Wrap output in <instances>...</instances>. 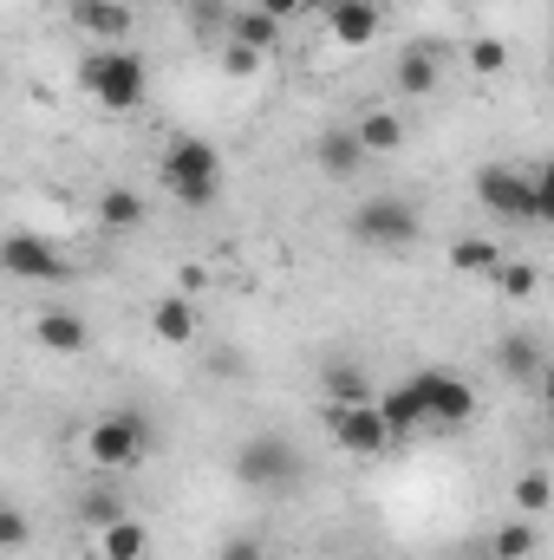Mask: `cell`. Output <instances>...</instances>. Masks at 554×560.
Instances as JSON below:
<instances>
[{
    "instance_id": "1",
    "label": "cell",
    "mask_w": 554,
    "mask_h": 560,
    "mask_svg": "<svg viewBox=\"0 0 554 560\" xmlns=\"http://www.w3.org/2000/svg\"><path fill=\"white\" fill-rule=\"evenodd\" d=\"M157 176H163V189H170L183 209H209V202L222 196V150L209 138H170Z\"/></svg>"
},
{
    "instance_id": "2",
    "label": "cell",
    "mask_w": 554,
    "mask_h": 560,
    "mask_svg": "<svg viewBox=\"0 0 554 560\" xmlns=\"http://www.w3.org/2000/svg\"><path fill=\"white\" fill-rule=\"evenodd\" d=\"M79 85H85L105 112H138L143 85H150L143 52H131V46H99V52H85V59H79Z\"/></svg>"
},
{
    "instance_id": "3",
    "label": "cell",
    "mask_w": 554,
    "mask_h": 560,
    "mask_svg": "<svg viewBox=\"0 0 554 560\" xmlns=\"http://www.w3.org/2000/svg\"><path fill=\"white\" fill-rule=\"evenodd\" d=\"M300 450L275 436V430H262V436H249L242 450H235V476H242V489H262V495H280V489H293L300 482Z\"/></svg>"
},
{
    "instance_id": "4",
    "label": "cell",
    "mask_w": 554,
    "mask_h": 560,
    "mask_svg": "<svg viewBox=\"0 0 554 560\" xmlns=\"http://www.w3.org/2000/svg\"><path fill=\"white\" fill-rule=\"evenodd\" d=\"M85 456L99 463V469H138L143 456H150V423L131 418V411H112V418H99L85 430Z\"/></svg>"
},
{
    "instance_id": "5",
    "label": "cell",
    "mask_w": 554,
    "mask_h": 560,
    "mask_svg": "<svg viewBox=\"0 0 554 560\" xmlns=\"http://www.w3.org/2000/svg\"><path fill=\"white\" fill-rule=\"evenodd\" d=\"M353 242L366 248H412L417 242V202L405 196H372L353 209Z\"/></svg>"
},
{
    "instance_id": "6",
    "label": "cell",
    "mask_w": 554,
    "mask_h": 560,
    "mask_svg": "<svg viewBox=\"0 0 554 560\" xmlns=\"http://www.w3.org/2000/svg\"><path fill=\"white\" fill-rule=\"evenodd\" d=\"M417 405H424V430H463L476 418V392L457 372H417Z\"/></svg>"
},
{
    "instance_id": "7",
    "label": "cell",
    "mask_w": 554,
    "mask_h": 560,
    "mask_svg": "<svg viewBox=\"0 0 554 560\" xmlns=\"http://www.w3.org/2000/svg\"><path fill=\"white\" fill-rule=\"evenodd\" d=\"M476 202L503 222H535V189H529V170H509V163H483L476 170Z\"/></svg>"
},
{
    "instance_id": "8",
    "label": "cell",
    "mask_w": 554,
    "mask_h": 560,
    "mask_svg": "<svg viewBox=\"0 0 554 560\" xmlns=\"http://www.w3.org/2000/svg\"><path fill=\"white\" fill-rule=\"evenodd\" d=\"M0 275L7 280H66L72 268L59 261V248L33 229H7L0 235Z\"/></svg>"
},
{
    "instance_id": "9",
    "label": "cell",
    "mask_w": 554,
    "mask_h": 560,
    "mask_svg": "<svg viewBox=\"0 0 554 560\" xmlns=\"http://www.w3.org/2000/svg\"><path fill=\"white\" fill-rule=\"evenodd\" d=\"M326 430H333V443H339L346 456H379V450H392V436H385V423H379L372 405H333Z\"/></svg>"
},
{
    "instance_id": "10",
    "label": "cell",
    "mask_w": 554,
    "mask_h": 560,
    "mask_svg": "<svg viewBox=\"0 0 554 560\" xmlns=\"http://www.w3.org/2000/svg\"><path fill=\"white\" fill-rule=\"evenodd\" d=\"M326 33H333L346 52H359V46H372V39L385 33V13H379V0H346V7L326 13Z\"/></svg>"
},
{
    "instance_id": "11",
    "label": "cell",
    "mask_w": 554,
    "mask_h": 560,
    "mask_svg": "<svg viewBox=\"0 0 554 560\" xmlns=\"http://www.w3.org/2000/svg\"><path fill=\"white\" fill-rule=\"evenodd\" d=\"M372 411H379V423H385V436H392V443H412L417 430H424V405H417L412 378H405V385H392V392H372Z\"/></svg>"
},
{
    "instance_id": "12",
    "label": "cell",
    "mask_w": 554,
    "mask_h": 560,
    "mask_svg": "<svg viewBox=\"0 0 554 560\" xmlns=\"http://www.w3.org/2000/svg\"><path fill=\"white\" fill-rule=\"evenodd\" d=\"M33 346H46V352H59V359H79V352L92 346V326H85L79 313H33Z\"/></svg>"
},
{
    "instance_id": "13",
    "label": "cell",
    "mask_w": 554,
    "mask_h": 560,
    "mask_svg": "<svg viewBox=\"0 0 554 560\" xmlns=\"http://www.w3.org/2000/svg\"><path fill=\"white\" fill-rule=\"evenodd\" d=\"M313 156H320V170H326V176H339V183L366 170V143L353 138V125H326L320 143H313Z\"/></svg>"
},
{
    "instance_id": "14",
    "label": "cell",
    "mask_w": 554,
    "mask_h": 560,
    "mask_svg": "<svg viewBox=\"0 0 554 560\" xmlns=\"http://www.w3.org/2000/svg\"><path fill=\"white\" fill-rule=\"evenodd\" d=\"M99 560H150V528L138 515H118L99 528Z\"/></svg>"
},
{
    "instance_id": "15",
    "label": "cell",
    "mask_w": 554,
    "mask_h": 560,
    "mask_svg": "<svg viewBox=\"0 0 554 560\" xmlns=\"http://www.w3.org/2000/svg\"><path fill=\"white\" fill-rule=\"evenodd\" d=\"M150 332H157L163 346H189V339H196V306H189L183 293H163V300L150 306Z\"/></svg>"
},
{
    "instance_id": "16",
    "label": "cell",
    "mask_w": 554,
    "mask_h": 560,
    "mask_svg": "<svg viewBox=\"0 0 554 560\" xmlns=\"http://www.w3.org/2000/svg\"><path fill=\"white\" fill-rule=\"evenodd\" d=\"M72 20H79L92 39H112V46L131 33V7H125V0H79V7H72Z\"/></svg>"
},
{
    "instance_id": "17",
    "label": "cell",
    "mask_w": 554,
    "mask_h": 560,
    "mask_svg": "<svg viewBox=\"0 0 554 560\" xmlns=\"http://www.w3.org/2000/svg\"><path fill=\"white\" fill-rule=\"evenodd\" d=\"M353 138L366 143V156H392V150H405V118L392 105H379V112H366L353 125Z\"/></svg>"
},
{
    "instance_id": "18",
    "label": "cell",
    "mask_w": 554,
    "mask_h": 560,
    "mask_svg": "<svg viewBox=\"0 0 554 560\" xmlns=\"http://www.w3.org/2000/svg\"><path fill=\"white\" fill-rule=\"evenodd\" d=\"M437 72H443L437 52H430V46H412V52L399 59V72H392V79H399V98H430V92H437Z\"/></svg>"
},
{
    "instance_id": "19",
    "label": "cell",
    "mask_w": 554,
    "mask_h": 560,
    "mask_svg": "<svg viewBox=\"0 0 554 560\" xmlns=\"http://www.w3.org/2000/svg\"><path fill=\"white\" fill-rule=\"evenodd\" d=\"M99 222H105L112 235H131V229H143V196H138V189H125V183H112V189L99 196Z\"/></svg>"
},
{
    "instance_id": "20",
    "label": "cell",
    "mask_w": 554,
    "mask_h": 560,
    "mask_svg": "<svg viewBox=\"0 0 554 560\" xmlns=\"http://www.w3.org/2000/svg\"><path fill=\"white\" fill-rule=\"evenodd\" d=\"M496 365H503L509 378H522V385H535V378H542V346H535L529 332H509V339L496 346Z\"/></svg>"
},
{
    "instance_id": "21",
    "label": "cell",
    "mask_w": 554,
    "mask_h": 560,
    "mask_svg": "<svg viewBox=\"0 0 554 560\" xmlns=\"http://www.w3.org/2000/svg\"><path fill=\"white\" fill-rule=\"evenodd\" d=\"M229 39L235 46H255V52H268L280 39V20H268L262 7H242V13H229Z\"/></svg>"
},
{
    "instance_id": "22",
    "label": "cell",
    "mask_w": 554,
    "mask_h": 560,
    "mask_svg": "<svg viewBox=\"0 0 554 560\" xmlns=\"http://www.w3.org/2000/svg\"><path fill=\"white\" fill-rule=\"evenodd\" d=\"M535 548H542V528H535L529 515L489 535V555H496V560H529V555H535Z\"/></svg>"
},
{
    "instance_id": "23",
    "label": "cell",
    "mask_w": 554,
    "mask_h": 560,
    "mask_svg": "<svg viewBox=\"0 0 554 560\" xmlns=\"http://www.w3.org/2000/svg\"><path fill=\"white\" fill-rule=\"evenodd\" d=\"M496 261H503V248H496V242H483V235H463V242H457V248H450V268H457V275H496Z\"/></svg>"
},
{
    "instance_id": "24",
    "label": "cell",
    "mask_w": 554,
    "mask_h": 560,
    "mask_svg": "<svg viewBox=\"0 0 554 560\" xmlns=\"http://www.w3.org/2000/svg\"><path fill=\"white\" fill-rule=\"evenodd\" d=\"M549 502H554L549 469H522V476H516V509H522L529 522H542V515H549Z\"/></svg>"
},
{
    "instance_id": "25",
    "label": "cell",
    "mask_w": 554,
    "mask_h": 560,
    "mask_svg": "<svg viewBox=\"0 0 554 560\" xmlns=\"http://www.w3.org/2000/svg\"><path fill=\"white\" fill-rule=\"evenodd\" d=\"M326 398H333V405H372V378H366L359 365H333V372H326Z\"/></svg>"
},
{
    "instance_id": "26",
    "label": "cell",
    "mask_w": 554,
    "mask_h": 560,
    "mask_svg": "<svg viewBox=\"0 0 554 560\" xmlns=\"http://www.w3.org/2000/svg\"><path fill=\"white\" fill-rule=\"evenodd\" d=\"M496 287H503V293H509V300H529V293H535V287H542V275H535V268H529V261H496Z\"/></svg>"
},
{
    "instance_id": "27",
    "label": "cell",
    "mask_w": 554,
    "mask_h": 560,
    "mask_svg": "<svg viewBox=\"0 0 554 560\" xmlns=\"http://www.w3.org/2000/svg\"><path fill=\"white\" fill-rule=\"evenodd\" d=\"M118 515H125L118 489H92V495L79 502V522H85V528H105V522H118Z\"/></svg>"
},
{
    "instance_id": "28",
    "label": "cell",
    "mask_w": 554,
    "mask_h": 560,
    "mask_svg": "<svg viewBox=\"0 0 554 560\" xmlns=\"http://www.w3.org/2000/svg\"><path fill=\"white\" fill-rule=\"evenodd\" d=\"M470 66H476L483 79H496V72H509V46H503V39H476V46H470Z\"/></svg>"
},
{
    "instance_id": "29",
    "label": "cell",
    "mask_w": 554,
    "mask_h": 560,
    "mask_svg": "<svg viewBox=\"0 0 554 560\" xmlns=\"http://www.w3.org/2000/svg\"><path fill=\"white\" fill-rule=\"evenodd\" d=\"M26 541H33V522L20 509H0V555H20Z\"/></svg>"
},
{
    "instance_id": "30",
    "label": "cell",
    "mask_w": 554,
    "mask_h": 560,
    "mask_svg": "<svg viewBox=\"0 0 554 560\" xmlns=\"http://www.w3.org/2000/svg\"><path fill=\"white\" fill-rule=\"evenodd\" d=\"M222 72H235V79H255V72H262V52L229 39V46H222Z\"/></svg>"
},
{
    "instance_id": "31",
    "label": "cell",
    "mask_w": 554,
    "mask_h": 560,
    "mask_svg": "<svg viewBox=\"0 0 554 560\" xmlns=\"http://www.w3.org/2000/svg\"><path fill=\"white\" fill-rule=\"evenodd\" d=\"M529 189H535V222L554 215V170H529Z\"/></svg>"
},
{
    "instance_id": "32",
    "label": "cell",
    "mask_w": 554,
    "mask_h": 560,
    "mask_svg": "<svg viewBox=\"0 0 554 560\" xmlns=\"http://www.w3.org/2000/svg\"><path fill=\"white\" fill-rule=\"evenodd\" d=\"M216 560H268V548H262L255 535H229V541L216 548Z\"/></svg>"
},
{
    "instance_id": "33",
    "label": "cell",
    "mask_w": 554,
    "mask_h": 560,
    "mask_svg": "<svg viewBox=\"0 0 554 560\" xmlns=\"http://www.w3.org/2000/svg\"><path fill=\"white\" fill-rule=\"evenodd\" d=\"M203 287H209V268H203V261H183V268H176V293H183V300H196Z\"/></svg>"
},
{
    "instance_id": "34",
    "label": "cell",
    "mask_w": 554,
    "mask_h": 560,
    "mask_svg": "<svg viewBox=\"0 0 554 560\" xmlns=\"http://www.w3.org/2000/svg\"><path fill=\"white\" fill-rule=\"evenodd\" d=\"M268 20H293V13H307V0H255Z\"/></svg>"
},
{
    "instance_id": "35",
    "label": "cell",
    "mask_w": 554,
    "mask_h": 560,
    "mask_svg": "<svg viewBox=\"0 0 554 560\" xmlns=\"http://www.w3.org/2000/svg\"><path fill=\"white\" fill-rule=\"evenodd\" d=\"M307 7H313V13H333V7H346V0H307Z\"/></svg>"
},
{
    "instance_id": "36",
    "label": "cell",
    "mask_w": 554,
    "mask_h": 560,
    "mask_svg": "<svg viewBox=\"0 0 554 560\" xmlns=\"http://www.w3.org/2000/svg\"><path fill=\"white\" fill-rule=\"evenodd\" d=\"M72 7H79V0H72Z\"/></svg>"
}]
</instances>
